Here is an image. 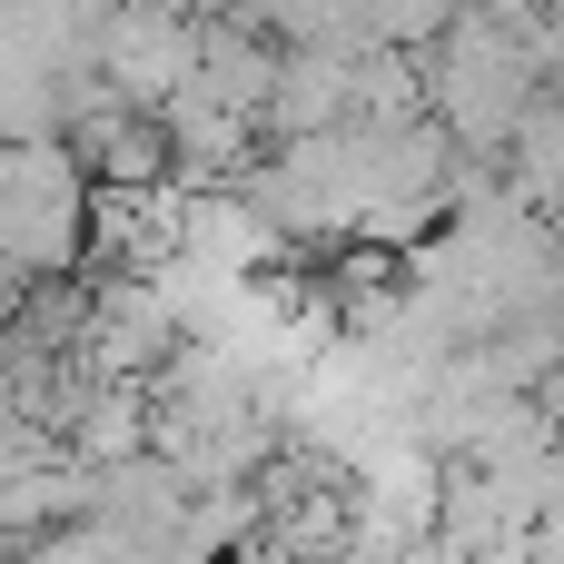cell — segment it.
Here are the masks:
<instances>
[{"instance_id":"6da1fadb","label":"cell","mask_w":564,"mask_h":564,"mask_svg":"<svg viewBox=\"0 0 564 564\" xmlns=\"http://www.w3.org/2000/svg\"><path fill=\"white\" fill-rule=\"evenodd\" d=\"M89 69L119 109H159L188 69H198V20L178 0H119L99 30H89Z\"/></svg>"},{"instance_id":"7a4b0ae2","label":"cell","mask_w":564,"mask_h":564,"mask_svg":"<svg viewBox=\"0 0 564 564\" xmlns=\"http://www.w3.org/2000/svg\"><path fill=\"white\" fill-rule=\"evenodd\" d=\"M188 327H178V307H169V288L159 278H89V327H79V367L99 377V387H149V367L178 347Z\"/></svg>"},{"instance_id":"3957f363","label":"cell","mask_w":564,"mask_h":564,"mask_svg":"<svg viewBox=\"0 0 564 564\" xmlns=\"http://www.w3.org/2000/svg\"><path fill=\"white\" fill-rule=\"evenodd\" d=\"M347 79H357L347 50H278L258 139H327V129H347Z\"/></svg>"},{"instance_id":"277c9868","label":"cell","mask_w":564,"mask_h":564,"mask_svg":"<svg viewBox=\"0 0 564 564\" xmlns=\"http://www.w3.org/2000/svg\"><path fill=\"white\" fill-rule=\"evenodd\" d=\"M218 109H238L248 129H258V109H268V79H278V40L268 30H248V20H198V69H188Z\"/></svg>"},{"instance_id":"5b68a950","label":"cell","mask_w":564,"mask_h":564,"mask_svg":"<svg viewBox=\"0 0 564 564\" xmlns=\"http://www.w3.org/2000/svg\"><path fill=\"white\" fill-rule=\"evenodd\" d=\"M59 446H69V466H129V456H149V397L139 387H99L59 426Z\"/></svg>"},{"instance_id":"8992f818","label":"cell","mask_w":564,"mask_h":564,"mask_svg":"<svg viewBox=\"0 0 564 564\" xmlns=\"http://www.w3.org/2000/svg\"><path fill=\"white\" fill-rule=\"evenodd\" d=\"M456 0H377V50H436Z\"/></svg>"}]
</instances>
